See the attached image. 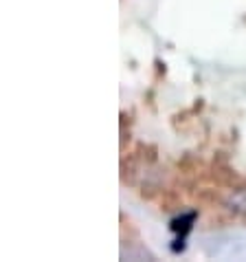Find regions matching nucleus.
I'll use <instances>...</instances> for the list:
<instances>
[{
	"label": "nucleus",
	"mask_w": 246,
	"mask_h": 262,
	"mask_svg": "<svg viewBox=\"0 0 246 262\" xmlns=\"http://www.w3.org/2000/svg\"><path fill=\"white\" fill-rule=\"evenodd\" d=\"M193 221H196V212L180 214L178 218H174V221H171V231H176V234H178L176 243H180V249L185 247V240H187V234H189L191 227H193Z\"/></svg>",
	"instance_id": "f257e3e1"
},
{
	"label": "nucleus",
	"mask_w": 246,
	"mask_h": 262,
	"mask_svg": "<svg viewBox=\"0 0 246 262\" xmlns=\"http://www.w3.org/2000/svg\"><path fill=\"white\" fill-rule=\"evenodd\" d=\"M224 209L233 216L246 218V190H237L224 201Z\"/></svg>",
	"instance_id": "f03ea898"
}]
</instances>
